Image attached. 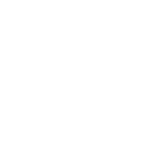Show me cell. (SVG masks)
Listing matches in <instances>:
<instances>
[]
</instances>
